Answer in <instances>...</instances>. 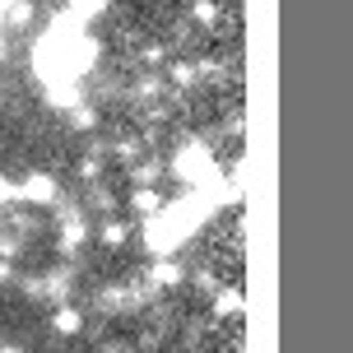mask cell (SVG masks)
<instances>
[{
  "label": "cell",
  "instance_id": "cell-4",
  "mask_svg": "<svg viewBox=\"0 0 353 353\" xmlns=\"http://www.w3.org/2000/svg\"><path fill=\"white\" fill-rule=\"evenodd\" d=\"M214 316L242 321V288H219V293H214Z\"/></svg>",
  "mask_w": 353,
  "mask_h": 353
},
{
  "label": "cell",
  "instance_id": "cell-5",
  "mask_svg": "<svg viewBox=\"0 0 353 353\" xmlns=\"http://www.w3.org/2000/svg\"><path fill=\"white\" fill-rule=\"evenodd\" d=\"M10 200H14V181H10V176H5V172H0V210H5Z\"/></svg>",
  "mask_w": 353,
  "mask_h": 353
},
{
  "label": "cell",
  "instance_id": "cell-3",
  "mask_svg": "<svg viewBox=\"0 0 353 353\" xmlns=\"http://www.w3.org/2000/svg\"><path fill=\"white\" fill-rule=\"evenodd\" d=\"M52 325H56V335H79V330H84V312H79L74 302H65V307L52 312Z\"/></svg>",
  "mask_w": 353,
  "mask_h": 353
},
{
  "label": "cell",
  "instance_id": "cell-6",
  "mask_svg": "<svg viewBox=\"0 0 353 353\" xmlns=\"http://www.w3.org/2000/svg\"><path fill=\"white\" fill-rule=\"evenodd\" d=\"M0 283H14V261H0Z\"/></svg>",
  "mask_w": 353,
  "mask_h": 353
},
{
  "label": "cell",
  "instance_id": "cell-1",
  "mask_svg": "<svg viewBox=\"0 0 353 353\" xmlns=\"http://www.w3.org/2000/svg\"><path fill=\"white\" fill-rule=\"evenodd\" d=\"M56 195H61V186L52 172H28L23 181H14V200H23V205H56Z\"/></svg>",
  "mask_w": 353,
  "mask_h": 353
},
{
  "label": "cell",
  "instance_id": "cell-2",
  "mask_svg": "<svg viewBox=\"0 0 353 353\" xmlns=\"http://www.w3.org/2000/svg\"><path fill=\"white\" fill-rule=\"evenodd\" d=\"M125 242H130V223H125V219H117V214H107V219H103V228H98V247L121 251Z\"/></svg>",
  "mask_w": 353,
  "mask_h": 353
},
{
  "label": "cell",
  "instance_id": "cell-7",
  "mask_svg": "<svg viewBox=\"0 0 353 353\" xmlns=\"http://www.w3.org/2000/svg\"><path fill=\"white\" fill-rule=\"evenodd\" d=\"M0 353H23V349H19V344H0Z\"/></svg>",
  "mask_w": 353,
  "mask_h": 353
}]
</instances>
